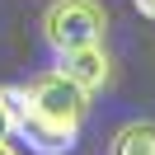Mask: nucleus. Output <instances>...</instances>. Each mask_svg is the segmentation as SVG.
Wrapping results in <instances>:
<instances>
[{
  "label": "nucleus",
  "instance_id": "f257e3e1",
  "mask_svg": "<svg viewBox=\"0 0 155 155\" xmlns=\"http://www.w3.org/2000/svg\"><path fill=\"white\" fill-rule=\"evenodd\" d=\"M89 104L94 94H85L57 66L28 75L24 85H5L10 136L28 146V155H71L89 117Z\"/></svg>",
  "mask_w": 155,
  "mask_h": 155
},
{
  "label": "nucleus",
  "instance_id": "f03ea898",
  "mask_svg": "<svg viewBox=\"0 0 155 155\" xmlns=\"http://www.w3.org/2000/svg\"><path fill=\"white\" fill-rule=\"evenodd\" d=\"M104 33H108V10L99 0H52L42 10V38L52 52L104 42Z\"/></svg>",
  "mask_w": 155,
  "mask_h": 155
},
{
  "label": "nucleus",
  "instance_id": "7ed1b4c3",
  "mask_svg": "<svg viewBox=\"0 0 155 155\" xmlns=\"http://www.w3.org/2000/svg\"><path fill=\"white\" fill-rule=\"evenodd\" d=\"M57 71H61L66 80H75L85 94H104V89L113 85V57H108V47H104V42L57 52Z\"/></svg>",
  "mask_w": 155,
  "mask_h": 155
},
{
  "label": "nucleus",
  "instance_id": "20e7f679",
  "mask_svg": "<svg viewBox=\"0 0 155 155\" xmlns=\"http://www.w3.org/2000/svg\"><path fill=\"white\" fill-rule=\"evenodd\" d=\"M108 155H155V122H122L108 141Z\"/></svg>",
  "mask_w": 155,
  "mask_h": 155
},
{
  "label": "nucleus",
  "instance_id": "39448f33",
  "mask_svg": "<svg viewBox=\"0 0 155 155\" xmlns=\"http://www.w3.org/2000/svg\"><path fill=\"white\" fill-rule=\"evenodd\" d=\"M0 141H10V108H5V89H0Z\"/></svg>",
  "mask_w": 155,
  "mask_h": 155
},
{
  "label": "nucleus",
  "instance_id": "423d86ee",
  "mask_svg": "<svg viewBox=\"0 0 155 155\" xmlns=\"http://www.w3.org/2000/svg\"><path fill=\"white\" fill-rule=\"evenodd\" d=\"M136 5V14H141V19H155V0H132Z\"/></svg>",
  "mask_w": 155,
  "mask_h": 155
},
{
  "label": "nucleus",
  "instance_id": "0eeeda50",
  "mask_svg": "<svg viewBox=\"0 0 155 155\" xmlns=\"http://www.w3.org/2000/svg\"><path fill=\"white\" fill-rule=\"evenodd\" d=\"M0 155H19V150H14V146H10V141H0Z\"/></svg>",
  "mask_w": 155,
  "mask_h": 155
}]
</instances>
